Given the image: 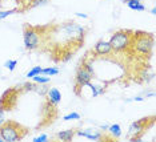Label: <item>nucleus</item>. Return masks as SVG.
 <instances>
[{"instance_id": "nucleus-1", "label": "nucleus", "mask_w": 156, "mask_h": 142, "mask_svg": "<svg viewBox=\"0 0 156 142\" xmlns=\"http://www.w3.org/2000/svg\"><path fill=\"white\" fill-rule=\"evenodd\" d=\"M28 129L15 121H4L0 125V138L7 142L22 141L27 136Z\"/></svg>"}, {"instance_id": "nucleus-2", "label": "nucleus", "mask_w": 156, "mask_h": 142, "mask_svg": "<svg viewBox=\"0 0 156 142\" xmlns=\"http://www.w3.org/2000/svg\"><path fill=\"white\" fill-rule=\"evenodd\" d=\"M131 48L135 53L141 56H150L154 48V36L151 33H141V32H133Z\"/></svg>"}, {"instance_id": "nucleus-3", "label": "nucleus", "mask_w": 156, "mask_h": 142, "mask_svg": "<svg viewBox=\"0 0 156 142\" xmlns=\"http://www.w3.org/2000/svg\"><path fill=\"white\" fill-rule=\"evenodd\" d=\"M132 35L133 32L120 29L111 36L109 39V45H111L113 52H126L131 48V42H132Z\"/></svg>"}, {"instance_id": "nucleus-4", "label": "nucleus", "mask_w": 156, "mask_h": 142, "mask_svg": "<svg viewBox=\"0 0 156 142\" xmlns=\"http://www.w3.org/2000/svg\"><path fill=\"white\" fill-rule=\"evenodd\" d=\"M23 39H24V47L30 49V51H34L40 45V39H41L40 29L36 27L26 25L23 32Z\"/></svg>"}, {"instance_id": "nucleus-5", "label": "nucleus", "mask_w": 156, "mask_h": 142, "mask_svg": "<svg viewBox=\"0 0 156 142\" xmlns=\"http://www.w3.org/2000/svg\"><path fill=\"white\" fill-rule=\"evenodd\" d=\"M154 121V117L150 118H141L139 121H135L129 125L128 129V137H132V141H139L140 142V136L143 134V130L145 129V123Z\"/></svg>"}, {"instance_id": "nucleus-6", "label": "nucleus", "mask_w": 156, "mask_h": 142, "mask_svg": "<svg viewBox=\"0 0 156 142\" xmlns=\"http://www.w3.org/2000/svg\"><path fill=\"white\" fill-rule=\"evenodd\" d=\"M94 79V74H92L90 70L86 69L83 65H80L79 68H77V72H76V76H75V89L76 88L81 86V85L90 83V81Z\"/></svg>"}, {"instance_id": "nucleus-7", "label": "nucleus", "mask_w": 156, "mask_h": 142, "mask_svg": "<svg viewBox=\"0 0 156 142\" xmlns=\"http://www.w3.org/2000/svg\"><path fill=\"white\" fill-rule=\"evenodd\" d=\"M76 134L80 137H84V138H88V140L91 141H100L104 138V136L98 132V130L95 129H87V130H76Z\"/></svg>"}, {"instance_id": "nucleus-8", "label": "nucleus", "mask_w": 156, "mask_h": 142, "mask_svg": "<svg viewBox=\"0 0 156 142\" xmlns=\"http://www.w3.org/2000/svg\"><path fill=\"white\" fill-rule=\"evenodd\" d=\"M95 53L98 56H108L112 52V48L109 45V41H104V40H99L95 45Z\"/></svg>"}, {"instance_id": "nucleus-9", "label": "nucleus", "mask_w": 156, "mask_h": 142, "mask_svg": "<svg viewBox=\"0 0 156 142\" xmlns=\"http://www.w3.org/2000/svg\"><path fill=\"white\" fill-rule=\"evenodd\" d=\"M47 98L51 105H56L62 101V93H60L56 88H51V89L47 92Z\"/></svg>"}, {"instance_id": "nucleus-10", "label": "nucleus", "mask_w": 156, "mask_h": 142, "mask_svg": "<svg viewBox=\"0 0 156 142\" xmlns=\"http://www.w3.org/2000/svg\"><path fill=\"white\" fill-rule=\"evenodd\" d=\"M76 134V129H67V130H62L56 134V137L62 141H72V138Z\"/></svg>"}, {"instance_id": "nucleus-11", "label": "nucleus", "mask_w": 156, "mask_h": 142, "mask_svg": "<svg viewBox=\"0 0 156 142\" xmlns=\"http://www.w3.org/2000/svg\"><path fill=\"white\" fill-rule=\"evenodd\" d=\"M107 132L111 134L112 138H115V140H118V138L122 137V127H120L119 123H113V125H109Z\"/></svg>"}, {"instance_id": "nucleus-12", "label": "nucleus", "mask_w": 156, "mask_h": 142, "mask_svg": "<svg viewBox=\"0 0 156 142\" xmlns=\"http://www.w3.org/2000/svg\"><path fill=\"white\" fill-rule=\"evenodd\" d=\"M34 79V81L35 83H37V84H48L49 81H51V77L49 76H40V74H37V76H35V77H32Z\"/></svg>"}, {"instance_id": "nucleus-13", "label": "nucleus", "mask_w": 156, "mask_h": 142, "mask_svg": "<svg viewBox=\"0 0 156 142\" xmlns=\"http://www.w3.org/2000/svg\"><path fill=\"white\" fill-rule=\"evenodd\" d=\"M41 70H43V68H41V66H34V68L31 69L30 72H27L26 77H28V79H32V77L37 76V74H41Z\"/></svg>"}, {"instance_id": "nucleus-14", "label": "nucleus", "mask_w": 156, "mask_h": 142, "mask_svg": "<svg viewBox=\"0 0 156 142\" xmlns=\"http://www.w3.org/2000/svg\"><path fill=\"white\" fill-rule=\"evenodd\" d=\"M41 74H45V76H56V74H59V69L55 68V66L44 68L43 70H41Z\"/></svg>"}, {"instance_id": "nucleus-15", "label": "nucleus", "mask_w": 156, "mask_h": 142, "mask_svg": "<svg viewBox=\"0 0 156 142\" xmlns=\"http://www.w3.org/2000/svg\"><path fill=\"white\" fill-rule=\"evenodd\" d=\"M76 120H80V114L76 112H72V113H68L63 117V121H76Z\"/></svg>"}, {"instance_id": "nucleus-16", "label": "nucleus", "mask_w": 156, "mask_h": 142, "mask_svg": "<svg viewBox=\"0 0 156 142\" xmlns=\"http://www.w3.org/2000/svg\"><path fill=\"white\" fill-rule=\"evenodd\" d=\"M16 65H17V60H8V61H5V64H4V66L9 70V72H13L16 68Z\"/></svg>"}, {"instance_id": "nucleus-17", "label": "nucleus", "mask_w": 156, "mask_h": 142, "mask_svg": "<svg viewBox=\"0 0 156 142\" xmlns=\"http://www.w3.org/2000/svg\"><path fill=\"white\" fill-rule=\"evenodd\" d=\"M17 9H7V11H0V20L5 19V17H8L9 15H13V13H16Z\"/></svg>"}, {"instance_id": "nucleus-18", "label": "nucleus", "mask_w": 156, "mask_h": 142, "mask_svg": "<svg viewBox=\"0 0 156 142\" xmlns=\"http://www.w3.org/2000/svg\"><path fill=\"white\" fill-rule=\"evenodd\" d=\"M131 9L133 11H139V12H143V11H145V7L141 4V3H136V4H129L128 5Z\"/></svg>"}, {"instance_id": "nucleus-19", "label": "nucleus", "mask_w": 156, "mask_h": 142, "mask_svg": "<svg viewBox=\"0 0 156 142\" xmlns=\"http://www.w3.org/2000/svg\"><path fill=\"white\" fill-rule=\"evenodd\" d=\"M48 3V0H31V4L30 7H40V5H44V4H47Z\"/></svg>"}, {"instance_id": "nucleus-20", "label": "nucleus", "mask_w": 156, "mask_h": 142, "mask_svg": "<svg viewBox=\"0 0 156 142\" xmlns=\"http://www.w3.org/2000/svg\"><path fill=\"white\" fill-rule=\"evenodd\" d=\"M32 141L34 142H47L48 141V136H47V134H40V136L35 137Z\"/></svg>"}, {"instance_id": "nucleus-21", "label": "nucleus", "mask_w": 156, "mask_h": 142, "mask_svg": "<svg viewBox=\"0 0 156 142\" xmlns=\"http://www.w3.org/2000/svg\"><path fill=\"white\" fill-rule=\"evenodd\" d=\"M124 3H126L127 5H129V4H136V3H141L143 0H123Z\"/></svg>"}, {"instance_id": "nucleus-22", "label": "nucleus", "mask_w": 156, "mask_h": 142, "mask_svg": "<svg viewBox=\"0 0 156 142\" xmlns=\"http://www.w3.org/2000/svg\"><path fill=\"white\" fill-rule=\"evenodd\" d=\"M5 121V117H4V110L3 109H0V125H2L3 122Z\"/></svg>"}, {"instance_id": "nucleus-23", "label": "nucleus", "mask_w": 156, "mask_h": 142, "mask_svg": "<svg viewBox=\"0 0 156 142\" xmlns=\"http://www.w3.org/2000/svg\"><path fill=\"white\" fill-rule=\"evenodd\" d=\"M75 15L77 17H83V19H87V17H88L87 13H81V12H75Z\"/></svg>"}, {"instance_id": "nucleus-24", "label": "nucleus", "mask_w": 156, "mask_h": 142, "mask_svg": "<svg viewBox=\"0 0 156 142\" xmlns=\"http://www.w3.org/2000/svg\"><path fill=\"white\" fill-rule=\"evenodd\" d=\"M132 101H137V102H141V101H144V98L141 97V96H137V97L132 98Z\"/></svg>"}, {"instance_id": "nucleus-25", "label": "nucleus", "mask_w": 156, "mask_h": 142, "mask_svg": "<svg viewBox=\"0 0 156 142\" xmlns=\"http://www.w3.org/2000/svg\"><path fill=\"white\" fill-rule=\"evenodd\" d=\"M100 127L104 130V132H107V130H108V125H100Z\"/></svg>"}, {"instance_id": "nucleus-26", "label": "nucleus", "mask_w": 156, "mask_h": 142, "mask_svg": "<svg viewBox=\"0 0 156 142\" xmlns=\"http://www.w3.org/2000/svg\"><path fill=\"white\" fill-rule=\"evenodd\" d=\"M154 96H155L154 92H150V93H147V97H154Z\"/></svg>"}, {"instance_id": "nucleus-27", "label": "nucleus", "mask_w": 156, "mask_h": 142, "mask_svg": "<svg viewBox=\"0 0 156 142\" xmlns=\"http://www.w3.org/2000/svg\"><path fill=\"white\" fill-rule=\"evenodd\" d=\"M151 13H152V15H155V13H156V9L152 8V9H151Z\"/></svg>"}]
</instances>
